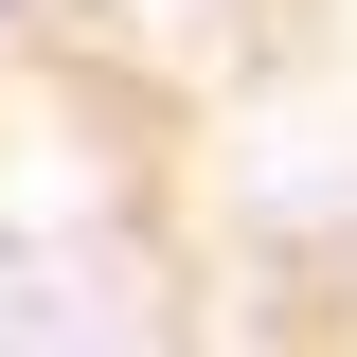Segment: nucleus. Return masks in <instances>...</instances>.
<instances>
[{"mask_svg":"<svg viewBox=\"0 0 357 357\" xmlns=\"http://www.w3.org/2000/svg\"><path fill=\"white\" fill-rule=\"evenodd\" d=\"M0 18H18V0H0Z\"/></svg>","mask_w":357,"mask_h":357,"instance_id":"obj_1","label":"nucleus"}]
</instances>
